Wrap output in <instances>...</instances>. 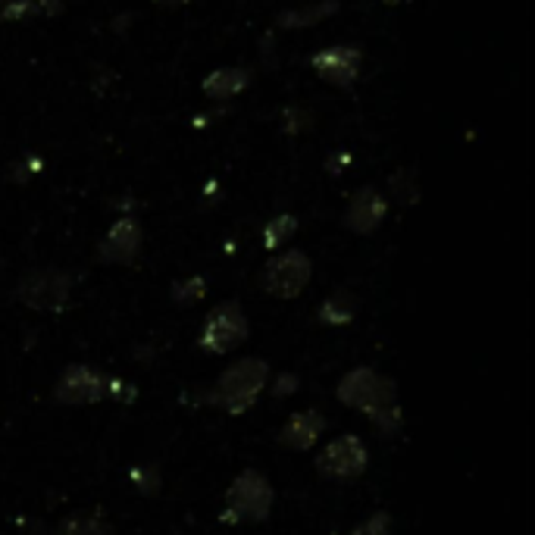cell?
Instances as JSON below:
<instances>
[{"mask_svg":"<svg viewBox=\"0 0 535 535\" xmlns=\"http://www.w3.org/2000/svg\"><path fill=\"white\" fill-rule=\"evenodd\" d=\"M269 383V363L257 357H245V361L226 366L214 383V392L207 394V404L229 410L232 416H241L245 410L254 407L260 392Z\"/></svg>","mask_w":535,"mask_h":535,"instance_id":"6da1fadb","label":"cell"},{"mask_svg":"<svg viewBox=\"0 0 535 535\" xmlns=\"http://www.w3.org/2000/svg\"><path fill=\"white\" fill-rule=\"evenodd\" d=\"M339 401L351 410H361L372 420L376 414H385V410L398 407V388H394L392 379L379 376L376 370L370 366H361V370H351L348 376L341 379L339 388H335Z\"/></svg>","mask_w":535,"mask_h":535,"instance_id":"7a4b0ae2","label":"cell"},{"mask_svg":"<svg viewBox=\"0 0 535 535\" xmlns=\"http://www.w3.org/2000/svg\"><path fill=\"white\" fill-rule=\"evenodd\" d=\"M276 492L269 479L257 470H241L226 492V514L236 523H260L269 517Z\"/></svg>","mask_w":535,"mask_h":535,"instance_id":"3957f363","label":"cell"},{"mask_svg":"<svg viewBox=\"0 0 535 535\" xmlns=\"http://www.w3.org/2000/svg\"><path fill=\"white\" fill-rule=\"evenodd\" d=\"M72 295V276L63 269H35V273L22 276V282L16 285V298L28 310H41V313H57L69 304Z\"/></svg>","mask_w":535,"mask_h":535,"instance_id":"277c9868","label":"cell"},{"mask_svg":"<svg viewBox=\"0 0 535 535\" xmlns=\"http://www.w3.org/2000/svg\"><path fill=\"white\" fill-rule=\"evenodd\" d=\"M247 339V317L236 300H226L210 310L201 332V348L210 354H229Z\"/></svg>","mask_w":535,"mask_h":535,"instance_id":"5b68a950","label":"cell"},{"mask_svg":"<svg viewBox=\"0 0 535 535\" xmlns=\"http://www.w3.org/2000/svg\"><path fill=\"white\" fill-rule=\"evenodd\" d=\"M104 398H110V376L85 363H69L54 385V401L69 407L98 404Z\"/></svg>","mask_w":535,"mask_h":535,"instance_id":"8992f818","label":"cell"},{"mask_svg":"<svg viewBox=\"0 0 535 535\" xmlns=\"http://www.w3.org/2000/svg\"><path fill=\"white\" fill-rule=\"evenodd\" d=\"M313 276V263L304 251H285L267 263L260 282L273 298H298Z\"/></svg>","mask_w":535,"mask_h":535,"instance_id":"52a82bcc","label":"cell"},{"mask_svg":"<svg viewBox=\"0 0 535 535\" xmlns=\"http://www.w3.org/2000/svg\"><path fill=\"white\" fill-rule=\"evenodd\" d=\"M366 445L357 435H341L329 442L317 457V470L326 479H354L366 470Z\"/></svg>","mask_w":535,"mask_h":535,"instance_id":"ba28073f","label":"cell"},{"mask_svg":"<svg viewBox=\"0 0 535 535\" xmlns=\"http://www.w3.org/2000/svg\"><path fill=\"white\" fill-rule=\"evenodd\" d=\"M310 66L317 69L320 79L344 88L357 79V69H361V50L357 47H329V50H322V54L313 57Z\"/></svg>","mask_w":535,"mask_h":535,"instance_id":"9c48e42d","label":"cell"},{"mask_svg":"<svg viewBox=\"0 0 535 535\" xmlns=\"http://www.w3.org/2000/svg\"><path fill=\"white\" fill-rule=\"evenodd\" d=\"M138 251H142V226L135 219H120L100 241V260L107 263H131Z\"/></svg>","mask_w":535,"mask_h":535,"instance_id":"30bf717a","label":"cell"},{"mask_svg":"<svg viewBox=\"0 0 535 535\" xmlns=\"http://www.w3.org/2000/svg\"><path fill=\"white\" fill-rule=\"evenodd\" d=\"M326 432V416L320 410H298L288 416V423L278 432V442L291 451H307Z\"/></svg>","mask_w":535,"mask_h":535,"instance_id":"8fae6325","label":"cell"},{"mask_svg":"<svg viewBox=\"0 0 535 535\" xmlns=\"http://www.w3.org/2000/svg\"><path fill=\"white\" fill-rule=\"evenodd\" d=\"M385 219V197L376 188H361L348 204L344 226L354 232H372Z\"/></svg>","mask_w":535,"mask_h":535,"instance_id":"7c38bea8","label":"cell"},{"mask_svg":"<svg viewBox=\"0 0 535 535\" xmlns=\"http://www.w3.org/2000/svg\"><path fill=\"white\" fill-rule=\"evenodd\" d=\"M54 535H113V526L91 510H72L57 523Z\"/></svg>","mask_w":535,"mask_h":535,"instance_id":"4fadbf2b","label":"cell"},{"mask_svg":"<svg viewBox=\"0 0 535 535\" xmlns=\"http://www.w3.org/2000/svg\"><path fill=\"white\" fill-rule=\"evenodd\" d=\"M245 85H247L245 69H219L214 76L204 79V91H207L210 98H232V94H238Z\"/></svg>","mask_w":535,"mask_h":535,"instance_id":"5bb4252c","label":"cell"},{"mask_svg":"<svg viewBox=\"0 0 535 535\" xmlns=\"http://www.w3.org/2000/svg\"><path fill=\"white\" fill-rule=\"evenodd\" d=\"M357 313V300L348 295V291H339V295L326 298L320 307V320L329 322V326H344V322H351Z\"/></svg>","mask_w":535,"mask_h":535,"instance_id":"9a60e30c","label":"cell"},{"mask_svg":"<svg viewBox=\"0 0 535 535\" xmlns=\"http://www.w3.org/2000/svg\"><path fill=\"white\" fill-rule=\"evenodd\" d=\"M291 236H295V216H276L273 223L263 229V245H267L269 251H276V247H282Z\"/></svg>","mask_w":535,"mask_h":535,"instance_id":"2e32d148","label":"cell"},{"mask_svg":"<svg viewBox=\"0 0 535 535\" xmlns=\"http://www.w3.org/2000/svg\"><path fill=\"white\" fill-rule=\"evenodd\" d=\"M204 291H207V282L201 276H192L188 282L173 285V300L175 304H194V300L204 298Z\"/></svg>","mask_w":535,"mask_h":535,"instance_id":"e0dca14e","label":"cell"},{"mask_svg":"<svg viewBox=\"0 0 535 535\" xmlns=\"http://www.w3.org/2000/svg\"><path fill=\"white\" fill-rule=\"evenodd\" d=\"M129 479H131V486H135L142 495H153V492H160V476H157V470H153L151 464L135 467V470L129 473Z\"/></svg>","mask_w":535,"mask_h":535,"instance_id":"ac0fdd59","label":"cell"},{"mask_svg":"<svg viewBox=\"0 0 535 535\" xmlns=\"http://www.w3.org/2000/svg\"><path fill=\"white\" fill-rule=\"evenodd\" d=\"M335 10V4H322L317 10H300V13H288V16H282V26L288 28H298V26H307V22H317L322 16H329V13Z\"/></svg>","mask_w":535,"mask_h":535,"instance_id":"d6986e66","label":"cell"},{"mask_svg":"<svg viewBox=\"0 0 535 535\" xmlns=\"http://www.w3.org/2000/svg\"><path fill=\"white\" fill-rule=\"evenodd\" d=\"M388 526H392V519H388L385 514H376V517H370L363 526H357L351 535H388Z\"/></svg>","mask_w":535,"mask_h":535,"instance_id":"ffe728a7","label":"cell"},{"mask_svg":"<svg viewBox=\"0 0 535 535\" xmlns=\"http://www.w3.org/2000/svg\"><path fill=\"white\" fill-rule=\"evenodd\" d=\"M291 392H295V376H282V379H278V383H276L278 398H282V394H291Z\"/></svg>","mask_w":535,"mask_h":535,"instance_id":"44dd1931","label":"cell"}]
</instances>
